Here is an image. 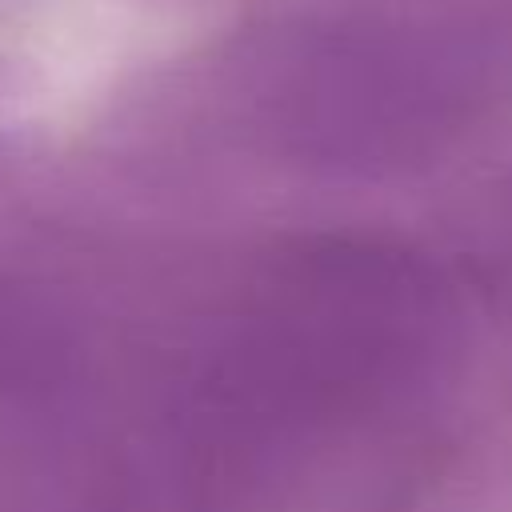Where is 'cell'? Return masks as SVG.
I'll list each match as a JSON object with an SVG mask.
<instances>
[{
	"mask_svg": "<svg viewBox=\"0 0 512 512\" xmlns=\"http://www.w3.org/2000/svg\"><path fill=\"white\" fill-rule=\"evenodd\" d=\"M436 336L428 268L364 240L0 264V468L20 512H272Z\"/></svg>",
	"mask_w": 512,
	"mask_h": 512,
	"instance_id": "obj_1",
	"label": "cell"
}]
</instances>
